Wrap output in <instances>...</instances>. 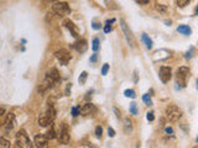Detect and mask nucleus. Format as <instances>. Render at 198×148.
<instances>
[{
	"label": "nucleus",
	"instance_id": "1a4fd4ad",
	"mask_svg": "<svg viewBox=\"0 0 198 148\" xmlns=\"http://www.w3.org/2000/svg\"><path fill=\"white\" fill-rule=\"evenodd\" d=\"M34 143L37 148H47L48 147V138L43 135H37L34 138Z\"/></svg>",
	"mask_w": 198,
	"mask_h": 148
},
{
	"label": "nucleus",
	"instance_id": "aec40b11",
	"mask_svg": "<svg viewBox=\"0 0 198 148\" xmlns=\"http://www.w3.org/2000/svg\"><path fill=\"white\" fill-rule=\"evenodd\" d=\"M45 115L53 122V120H55V117H56V110H55V108H53V106H48V109H47V111H46Z\"/></svg>",
	"mask_w": 198,
	"mask_h": 148
},
{
	"label": "nucleus",
	"instance_id": "412c9836",
	"mask_svg": "<svg viewBox=\"0 0 198 148\" xmlns=\"http://www.w3.org/2000/svg\"><path fill=\"white\" fill-rule=\"evenodd\" d=\"M155 9H156L159 12H161V14H167V12H169L167 6H166V5H164V4H159V2H156V4H155Z\"/></svg>",
	"mask_w": 198,
	"mask_h": 148
},
{
	"label": "nucleus",
	"instance_id": "423d86ee",
	"mask_svg": "<svg viewBox=\"0 0 198 148\" xmlns=\"http://www.w3.org/2000/svg\"><path fill=\"white\" fill-rule=\"evenodd\" d=\"M71 140V133H70V127L67 124H62L61 131H60V141L62 145H68Z\"/></svg>",
	"mask_w": 198,
	"mask_h": 148
},
{
	"label": "nucleus",
	"instance_id": "f3484780",
	"mask_svg": "<svg viewBox=\"0 0 198 148\" xmlns=\"http://www.w3.org/2000/svg\"><path fill=\"white\" fill-rule=\"evenodd\" d=\"M53 122L46 116V115H42V116H40L38 117V125L41 126V127H46V126H51Z\"/></svg>",
	"mask_w": 198,
	"mask_h": 148
},
{
	"label": "nucleus",
	"instance_id": "7ed1b4c3",
	"mask_svg": "<svg viewBox=\"0 0 198 148\" xmlns=\"http://www.w3.org/2000/svg\"><path fill=\"white\" fill-rule=\"evenodd\" d=\"M182 110L176 105H169L166 108V116L171 122H176L182 117Z\"/></svg>",
	"mask_w": 198,
	"mask_h": 148
},
{
	"label": "nucleus",
	"instance_id": "bb28decb",
	"mask_svg": "<svg viewBox=\"0 0 198 148\" xmlns=\"http://www.w3.org/2000/svg\"><path fill=\"white\" fill-rule=\"evenodd\" d=\"M142 101L146 104V105H152V101H151V98H150V95H149V93L147 94H145L144 96H142Z\"/></svg>",
	"mask_w": 198,
	"mask_h": 148
},
{
	"label": "nucleus",
	"instance_id": "de8ad7c7",
	"mask_svg": "<svg viewBox=\"0 0 198 148\" xmlns=\"http://www.w3.org/2000/svg\"><path fill=\"white\" fill-rule=\"evenodd\" d=\"M192 148H198V145H197V146H195V147H192Z\"/></svg>",
	"mask_w": 198,
	"mask_h": 148
},
{
	"label": "nucleus",
	"instance_id": "c756f323",
	"mask_svg": "<svg viewBox=\"0 0 198 148\" xmlns=\"http://www.w3.org/2000/svg\"><path fill=\"white\" fill-rule=\"evenodd\" d=\"M190 4V0H178L177 1V5L180 6V7H185L186 5H188Z\"/></svg>",
	"mask_w": 198,
	"mask_h": 148
},
{
	"label": "nucleus",
	"instance_id": "0eeeda50",
	"mask_svg": "<svg viewBox=\"0 0 198 148\" xmlns=\"http://www.w3.org/2000/svg\"><path fill=\"white\" fill-rule=\"evenodd\" d=\"M159 77H160V80L162 83H169L170 79L172 78V69L170 67H161Z\"/></svg>",
	"mask_w": 198,
	"mask_h": 148
},
{
	"label": "nucleus",
	"instance_id": "b1692460",
	"mask_svg": "<svg viewBox=\"0 0 198 148\" xmlns=\"http://www.w3.org/2000/svg\"><path fill=\"white\" fill-rule=\"evenodd\" d=\"M124 95H125L126 98H131V99H135V98H136V94H135V91H134L133 89H126V90L124 91Z\"/></svg>",
	"mask_w": 198,
	"mask_h": 148
},
{
	"label": "nucleus",
	"instance_id": "393cba45",
	"mask_svg": "<svg viewBox=\"0 0 198 148\" xmlns=\"http://www.w3.org/2000/svg\"><path fill=\"white\" fill-rule=\"evenodd\" d=\"M92 44H93V46H92V49H93V52H98V51H99V46H100V41H99V38H94Z\"/></svg>",
	"mask_w": 198,
	"mask_h": 148
},
{
	"label": "nucleus",
	"instance_id": "37998d69",
	"mask_svg": "<svg viewBox=\"0 0 198 148\" xmlns=\"http://www.w3.org/2000/svg\"><path fill=\"white\" fill-rule=\"evenodd\" d=\"M134 82H135V83L137 82V72H136V70H135V75H134Z\"/></svg>",
	"mask_w": 198,
	"mask_h": 148
},
{
	"label": "nucleus",
	"instance_id": "a19ab883",
	"mask_svg": "<svg viewBox=\"0 0 198 148\" xmlns=\"http://www.w3.org/2000/svg\"><path fill=\"white\" fill-rule=\"evenodd\" d=\"M192 51H193V49H191V51H190V52H187V53H186V54H185V57H186V58H188V59H190V58H191V57H192Z\"/></svg>",
	"mask_w": 198,
	"mask_h": 148
},
{
	"label": "nucleus",
	"instance_id": "4be33fe9",
	"mask_svg": "<svg viewBox=\"0 0 198 148\" xmlns=\"http://www.w3.org/2000/svg\"><path fill=\"white\" fill-rule=\"evenodd\" d=\"M46 137H47L48 140H53V138H56V131H55V125H53V124L50 126V130L47 131Z\"/></svg>",
	"mask_w": 198,
	"mask_h": 148
},
{
	"label": "nucleus",
	"instance_id": "2eb2a0df",
	"mask_svg": "<svg viewBox=\"0 0 198 148\" xmlns=\"http://www.w3.org/2000/svg\"><path fill=\"white\" fill-rule=\"evenodd\" d=\"M123 126H124V132H125V133H128V135H130V133L133 132V130H134L133 121H131L129 117H125V119H124V124H123Z\"/></svg>",
	"mask_w": 198,
	"mask_h": 148
},
{
	"label": "nucleus",
	"instance_id": "c85d7f7f",
	"mask_svg": "<svg viewBox=\"0 0 198 148\" xmlns=\"http://www.w3.org/2000/svg\"><path fill=\"white\" fill-rule=\"evenodd\" d=\"M81 110H82V108H79V106H73V108H72V116H73V117H77V116L79 115Z\"/></svg>",
	"mask_w": 198,
	"mask_h": 148
},
{
	"label": "nucleus",
	"instance_id": "7c9ffc66",
	"mask_svg": "<svg viewBox=\"0 0 198 148\" xmlns=\"http://www.w3.org/2000/svg\"><path fill=\"white\" fill-rule=\"evenodd\" d=\"M101 135H103V129H101V126H97V127H96V136H97L98 138H100Z\"/></svg>",
	"mask_w": 198,
	"mask_h": 148
},
{
	"label": "nucleus",
	"instance_id": "72a5a7b5",
	"mask_svg": "<svg viewBox=\"0 0 198 148\" xmlns=\"http://www.w3.org/2000/svg\"><path fill=\"white\" fill-rule=\"evenodd\" d=\"M113 110H114V112H115V116H116V119H120V117H121V112H120V110H119L118 108H114Z\"/></svg>",
	"mask_w": 198,
	"mask_h": 148
},
{
	"label": "nucleus",
	"instance_id": "a18cd8bd",
	"mask_svg": "<svg viewBox=\"0 0 198 148\" xmlns=\"http://www.w3.org/2000/svg\"><path fill=\"white\" fill-rule=\"evenodd\" d=\"M196 15H198V6L196 7Z\"/></svg>",
	"mask_w": 198,
	"mask_h": 148
},
{
	"label": "nucleus",
	"instance_id": "49530a36",
	"mask_svg": "<svg viewBox=\"0 0 198 148\" xmlns=\"http://www.w3.org/2000/svg\"><path fill=\"white\" fill-rule=\"evenodd\" d=\"M196 84H197V89H198V80L196 82Z\"/></svg>",
	"mask_w": 198,
	"mask_h": 148
},
{
	"label": "nucleus",
	"instance_id": "6ab92c4d",
	"mask_svg": "<svg viewBox=\"0 0 198 148\" xmlns=\"http://www.w3.org/2000/svg\"><path fill=\"white\" fill-rule=\"evenodd\" d=\"M141 41L144 42V44H145V47H146L147 49H151V48H152V40H151L146 33H142Z\"/></svg>",
	"mask_w": 198,
	"mask_h": 148
},
{
	"label": "nucleus",
	"instance_id": "09e8293b",
	"mask_svg": "<svg viewBox=\"0 0 198 148\" xmlns=\"http://www.w3.org/2000/svg\"><path fill=\"white\" fill-rule=\"evenodd\" d=\"M197 143H198V137H197Z\"/></svg>",
	"mask_w": 198,
	"mask_h": 148
},
{
	"label": "nucleus",
	"instance_id": "4468645a",
	"mask_svg": "<svg viewBox=\"0 0 198 148\" xmlns=\"http://www.w3.org/2000/svg\"><path fill=\"white\" fill-rule=\"evenodd\" d=\"M94 111H96V106H94L92 103H87V104H84V106L82 108L81 115L87 116V115H89V114H93Z\"/></svg>",
	"mask_w": 198,
	"mask_h": 148
},
{
	"label": "nucleus",
	"instance_id": "473e14b6",
	"mask_svg": "<svg viewBox=\"0 0 198 148\" xmlns=\"http://www.w3.org/2000/svg\"><path fill=\"white\" fill-rule=\"evenodd\" d=\"M146 119H147L149 121H154V120H155L154 111H149V112H147V115H146Z\"/></svg>",
	"mask_w": 198,
	"mask_h": 148
},
{
	"label": "nucleus",
	"instance_id": "e433bc0d",
	"mask_svg": "<svg viewBox=\"0 0 198 148\" xmlns=\"http://www.w3.org/2000/svg\"><path fill=\"white\" fill-rule=\"evenodd\" d=\"M110 31H111V26H110V25H106V23H105V27H104V32H105V33H109Z\"/></svg>",
	"mask_w": 198,
	"mask_h": 148
},
{
	"label": "nucleus",
	"instance_id": "9d476101",
	"mask_svg": "<svg viewBox=\"0 0 198 148\" xmlns=\"http://www.w3.org/2000/svg\"><path fill=\"white\" fill-rule=\"evenodd\" d=\"M171 54H170V52L167 51V49H159V51H156L155 53H154V56H152V59L155 61V62H160V61H165V59H167L169 57H170Z\"/></svg>",
	"mask_w": 198,
	"mask_h": 148
},
{
	"label": "nucleus",
	"instance_id": "a878e982",
	"mask_svg": "<svg viewBox=\"0 0 198 148\" xmlns=\"http://www.w3.org/2000/svg\"><path fill=\"white\" fill-rule=\"evenodd\" d=\"M87 77H88V73H87V72H82V74H81V77H79V79H78V82H79L81 85H83V84L86 83Z\"/></svg>",
	"mask_w": 198,
	"mask_h": 148
},
{
	"label": "nucleus",
	"instance_id": "4c0bfd02",
	"mask_svg": "<svg viewBox=\"0 0 198 148\" xmlns=\"http://www.w3.org/2000/svg\"><path fill=\"white\" fill-rule=\"evenodd\" d=\"M136 2L140 5H146V4H149V0H137Z\"/></svg>",
	"mask_w": 198,
	"mask_h": 148
},
{
	"label": "nucleus",
	"instance_id": "39448f33",
	"mask_svg": "<svg viewBox=\"0 0 198 148\" xmlns=\"http://www.w3.org/2000/svg\"><path fill=\"white\" fill-rule=\"evenodd\" d=\"M55 57L60 61V63L61 64H63V66H67L68 64V62L72 59V56L70 54V52L67 51V49H58V51H56L55 52Z\"/></svg>",
	"mask_w": 198,
	"mask_h": 148
},
{
	"label": "nucleus",
	"instance_id": "c03bdc74",
	"mask_svg": "<svg viewBox=\"0 0 198 148\" xmlns=\"http://www.w3.org/2000/svg\"><path fill=\"white\" fill-rule=\"evenodd\" d=\"M4 112H5V108L1 106V109H0V115H4Z\"/></svg>",
	"mask_w": 198,
	"mask_h": 148
},
{
	"label": "nucleus",
	"instance_id": "5701e85b",
	"mask_svg": "<svg viewBox=\"0 0 198 148\" xmlns=\"http://www.w3.org/2000/svg\"><path fill=\"white\" fill-rule=\"evenodd\" d=\"M0 146H1V148H10L11 143H10V141H7L5 137H1V138H0Z\"/></svg>",
	"mask_w": 198,
	"mask_h": 148
},
{
	"label": "nucleus",
	"instance_id": "f704fd0d",
	"mask_svg": "<svg viewBox=\"0 0 198 148\" xmlns=\"http://www.w3.org/2000/svg\"><path fill=\"white\" fill-rule=\"evenodd\" d=\"M165 132H166L167 135H170V136H171V135H173V129L167 126V127H165Z\"/></svg>",
	"mask_w": 198,
	"mask_h": 148
},
{
	"label": "nucleus",
	"instance_id": "ddd939ff",
	"mask_svg": "<svg viewBox=\"0 0 198 148\" xmlns=\"http://www.w3.org/2000/svg\"><path fill=\"white\" fill-rule=\"evenodd\" d=\"M73 48H74L77 52H79V53H84V52L87 51V48H88L87 41H86V40H79L78 42H76V43L73 44Z\"/></svg>",
	"mask_w": 198,
	"mask_h": 148
},
{
	"label": "nucleus",
	"instance_id": "20e7f679",
	"mask_svg": "<svg viewBox=\"0 0 198 148\" xmlns=\"http://www.w3.org/2000/svg\"><path fill=\"white\" fill-rule=\"evenodd\" d=\"M119 22H120L121 30H123V32H124V35H125V38H126L128 43L130 44V47H133V48H134V47H135V44H136V41H135L134 35H133V31L130 30V27L126 25V22H125L124 20H120Z\"/></svg>",
	"mask_w": 198,
	"mask_h": 148
},
{
	"label": "nucleus",
	"instance_id": "cd10ccee",
	"mask_svg": "<svg viewBox=\"0 0 198 148\" xmlns=\"http://www.w3.org/2000/svg\"><path fill=\"white\" fill-rule=\"evenodd\" d=\"M130 112L133 115H137V104L136 103H131L130 104Z\"/></svg>",
	"mask_w": 198,
	"mask_h": 148
},
{
	"label": "nucleus",
	"instance_id": "f8f14e48",
	"mask_svg": "<svg viewBox=\"0 0 198 148\" xmlns=\"http://www.w3.org/2000/svg\"><path fill=\"white\" fill-rule=\"evenodd\" d=\"M63 25H65V26H66V27H67V28L71 31V33H72V36H73V37L78 38L79 31H78L77 26H76V25H74V23H73L71 20H68V19H67V20H65V21H63Z\"/></svg>",
	"mask_w": 198,
	"mask_h": 148
},
{
	"label": "nucleus",
	"instance_id": "a211bd4d",
	"mask_svg": "<svg viewBox=\"0 0 198 148\" xmlns=\"http://www.w3.org/2000/svg\"><path fill=\"white\" fill-rule=\"evenodd\" d=\"M46 74H47L48 77H51V78H52V79H53L56 83L61 80V78H60V73H58V70H57L56 68H52V69H50V70H48Z\"/></svg>",
	"mask_w": 198,
	"mask_h": 148
},
{
	"label": "nucleus",
	"instance_id": "79ce46f5",
	"mask_svg": "<svg viewBox=\"0 0 198 148\" xmlns=\"http://www.w3.org/2000/svg\"><path fill=\"white\" fill-rule=\"evenodd\" d=\"M97 58H98V54H93V56L91 57V62H96Z\"/></svg>",
	"mask_w": 198,
	"mask_h": 148
},
{
	"label": "nucleus",
	"instance_id": "ea45409f",
	"mask_svg": "<svg viewBox=\"0 0 198 148\" xmlns=\"http://www.w3.org/2000/svg\"><path fill=\"white\" fill-rule=\"evenodd\" d=\"M71 87H72V85H71V83H70V84L67 85V88H66V95H70V91H71Z\"/></svg>",
	"mask_w": 198,
	"mask_h": 148
},
{
	"label": "nucleus",
	"instance_id": "58836bf2",
	"mask_svg": "<svg viewBox=\"0 0 198 148\" xmlns=\"http://www.w3.org/2000/svg\"><path fill=\"white\" fill-rule=\"evenodd\" d=\"M92 27H93L94 30H99V28H100V23H98V22H93Z\"/></svg>",
	"mask_w": 198,
	"mask_h": 148
},
{
	"label": "nucleus",
	"instance_id": "6e6552de",
	"mask_svg": "<svg viewBox=\"0 0 198 148\" xmlns=\"http://www.w3.org/2000/svg\"><path fill=\"white\" fill-rule=\"evenodd\" d=\"M14 126H15V115L11 114V112H9L7 116H6V119H5V121H4V125H2L4 132L5 133L10 132L14 129Z\"/></svg>",
	"mask_w": 198,
	"mask_h": 148
},
{
	"label": "nucleus",
	"instance_id": "2f4dec72",
	"mask_svg": "<svg viewBox=\"0 0 198 148\" xmlns=\"http://www.w3.org/2000/svg\"><path fill=\"white\" fill-rule=\"evenodd\" d=\"M108 72H109V64L105 63V64L103 66V68H101V75H106Z\"/></svg>",
	"mask_w": 198,
	"mask_h": 148
},
{
	"label": "nucleus",
	"instance_id": "dca6fc26",
	"mask_svg": "<svg viewBox=\"0 0 198 148\" xmlns=\"http://www.w3.org/2000/svg\"><path fill=\"white\" fill-rule=\"evenodd\" d=\"M177 32H180V33H182L185 36H190L192 33V28L188 25H180L177 27Z\"/></svg>",
	"mask_w": 198,
	"mask_h": 148
},
{
	"label": "nucleus",
	"instance_id": "f03ea898",
	"mask_svg": "<svg viewBox=\"0 0 198 148\" xmlns=\"http://www.w3.org/2000/svg\"><path fill=\"white\" fill-rule=\"evenodd\" d=\"M52 10H53V12L57 16H61V17L68 16L71 14V7H70V5L66 1H57V2H55L53 6H52Z\"/></svg>",
	"mask_w": 198,
	"mask_h": 148
},
{
	"label": "nucleus",
	"instance_id": "c9c22d12",
	"mask_svg": "<svg viewBox=\"0 0 198 148\" xmlns=\"http://www.w3.org/2000/svg\"><path fill=\"white\" fill-rule=\"evenodd\" d=\"M108 135H109V137H114V136H115V131H114V129L108 127Z\"/></svg>",
	"mask_w": 198,
	"mask_h": 148
},
{
	"label": "nucleus",
	"instance_id": "9b49d317",
	"mask_svg": "<svg viewBox=\"0 0 198 148\" xmlns=\"http://www.w3.org/2000/svg\"><path fill=\"white\" fill-rule=\"evenodd\" d=\"M56 84V82L51 78V77H48L47 74H46V77H45V80H43V83L41 84V87L38 88V90H40V93H43V91H46L47 89H50V88H53V85Z\"/></svg>",
	"mask_w": 198,
	"mask_h": 148
},
{
	"label": "nucleus",
	"instance_id": "f257e3e1",
	"mask_svg": "<svg viewBox=\"0 0 198 148\" xmlns=\"http://www.w3.org/2000/svg\"><path fill=\"white\" fill-rule=\"evenodd\" d=\"M188 78H190V68L180 67L176 73V84L178 85V88H185Z\"/></svg>",
	"mask_w": 198,
	"mask_h": 148
}]
</instances>
